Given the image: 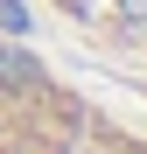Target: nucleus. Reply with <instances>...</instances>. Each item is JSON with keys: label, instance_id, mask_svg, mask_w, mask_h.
Segmentation results:
<instances>
[{"label": "nucleus", "instance_id": "f257e3e1", "mask_svg": "<svg viewBox=\"0 0 147 154\" xmlns=\"http://www.w3.org/2000/svg\"><path fill=\"white\" fill-rule=\"evenodd\" d=\"M0 154H147V119L105 105L56 56L0 35Z\"/></svg>", "mask_w": 147, "mask_h": 154}, {"label": "nucleus", "instance_id": "f03ea898", "mask_svg": "<svg viewBox=\"0 0 147 154\" xmlns=\"http://www.w3.org/2000/svg\"><path fill=\"white\" fill-rule=\"evenodd\" d=\"M84 56L147 77V0H35Z\"/></svg>", "mask_w": 147, "mask_h": 154}]
</instances>
